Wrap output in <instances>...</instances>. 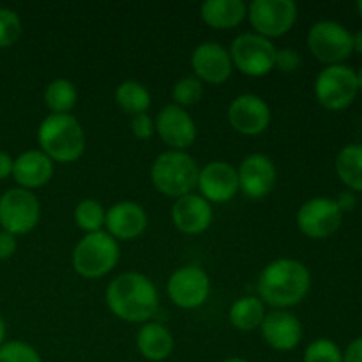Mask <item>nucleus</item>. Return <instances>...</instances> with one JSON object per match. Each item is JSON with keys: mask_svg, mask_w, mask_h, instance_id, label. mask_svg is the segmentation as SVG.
Listing matches in <instances>:
<instances>
[{"mask_svg": "<svg viewBox=\"0 0 362 362\" xmlns=\"http://www.w3.org/2000/svg\"><path fill=\"white\" fill-rule=\"evenodd\" d=\"M106 306L129 324H147L158 313L159 293L151 278L140 272H122L106 286Z\"/></svg>", "mask_w": 362, "mask_h": 362, "instance_id": "f257e3e1", "label": "nucleus"}, {"mask_svg": "<svg viewBox=\"0 0 362 362\" xmlns=\"http://www.w3.org/2000/svg\"><path fill=\"white\" fill-rule=\"evenodd\" d=\"M310 288V269L296 258L272 260L258 276V297L274 310L297 306L306 299Z\"/></svg>", "mask_w": 362, "mask_h": 362, "instance_id": "f03ea898", "label": "nucleus"}, {"mask_svg": "<svg viewBox=\"0 0 362 362\" xmlns=\"http://www.w3.org/2000/svg\"><path fill=\"white\" fill-rule=\"evenodd\" d=\"M39 151L53 163H74L85 152V131L71 113H49L37 129Z\"/></svg>", "mask_w": 362, "mask_h": 362, "instance_id": "7ed1b4c3", "label": "nucleus"}, {"mask_svg": "<svg viewBox=\"0 0 362 362\" xmlns=\"http://www.w3.org/2000/svg\"><path fill=\"white\" fill-rule=\"evenodd\" d=\"M198 172L197 161L186 151H165L152 163L151 180L159 193L177 200L193 193Z\"/></svg>", "mask_w": 362, "mask_h": 362, "instance_id": "20e7f679", "label": "nucleus"}, {"mask_svg": "<svg viewBox=\"0 0 362 362\" xmlns=\"http://www.w3.org/2000/svg\"><path fill=\"white\" fill-rule=\"evenodd\" d=\"M120 260L119 240L106 230L85 233L73 250V267L76 274L87 279H98L112 272Z\"/></svg>", "mask_w": 362, "mask_h": 362, "instance_id": "39448f33", "label": "nucleus"}, {"mask_svg": "<svg viewBox=\"0 0 362 362\" xmlns=\"http://www.w3.org/2000/svg\"><path fill=\"white\" fill-rule=\"evenodd\" d=\"M359 94L356 69L346 64L325 66L315 78V98L329 112H341Z\"/></svg>", "mask_w": 362, "mask_h": 362, "instance_id": "423d86ee", "label": "nucleus"}, {"mask_svg": "<svg viewBox=\"0 0 362 362\" xmlns=\"http://www.w3.org/2000/svg\"><path fill=\"white\" fill-rule=\"evenodd\" d=\"M308 48L325 66L345 64L354 53V34L338 21L320 20L308 32Z\"/></svg>", "mask_w": 362, "mask_h": 362, "instance_id": "0eeeda50", "label": "nucleus"}, {"mask_svg": "<svg viewBox=\"0 0 362 362\" xmlns=\"http://www.w3.org/2000/svg\"><path fill=\"white\" fill-rule=\"evenodd\" d=\"M228 52L233 67H237L246 76L260 78L274 69L278 48L271 39L264 35L244 32L233 39Z\"/></svg>", "mask_w": 362, "mask_h": 362, "instance_id": "6e6552de", "label": "nucleus"}, {"mask_svg": "<svg viewBox=\"0 0 362 362\" xmlns=\"http://www.w3.org/2000/svg\"><path fill=\"white\" fill-rule=\"evenodd\" d=\"M41 204L32 191L11 187L0 197V226L13 235H25L37 226Z\"/></svg>", "mask_w": 362, "mask_h": 362, "instance_id": "1a4fd4ad", "label": "nucleus"}, {"mask_svg": "<svg viewBox=\"0 0 362 362\" xmlns=\"http://www.w3.org/2000/svg\"><path fill=\"white\" fill-rule=\"evenodd\" d=\"M297 4L293 0H253L247 4V20L255 34L267 39L281 37L297 21Z\"/></svg>", "mask_w": 362, "mask_h": 362, "instance_id": "9d476101", "label": "nucleus"}, {"mask_svg": "<svg viewBox=\"0 0 362 362\" xmlns=\"http://www.w3.org/2000/svg\"><path fill=\"white\" fill-rule=\"evenodd\" d=\"M166 292L170 300L180 310H197L207 303L211 296V278L198 265H184L172 272Z\"/></svg>", "mask_w": 362, "mask_h": 362, "instance_id": "9b49d317", "label": "nucleus"}, {"mask_svg": "<svg viewBox=\"0 0 362 362\" xmlns=\"http://www.w3.org/2000/svg\"><path fill=\"white\" fill-rule=\"evenodd\" d=\"M296 221L304 235L320 240L338 232L343 221V212L332 198L315 197L300 205Z\"/></svg>", "mask_w": 362, "mask_h": 362, "instance_id": "f8f14e48", "label": "nucleus"}, {"mask_svg": "<svg viewBox=\"0 0 362 362\" xmlns=\"http://www.w3.org/2000/svg\"><path fill=\"white\" fill-rule=\"evenodd\" d=\"M156 133L168 145L170 151H186L197 141V122L187 110L177 105H166L158 112L154 119Z\"/></svg>", "mask_w": 362, "mask_h": 362, "instance_id": "ddd939ff", "label": "nucleus"}, {"mask_svg": "<svg viewBox=\"0 0 362 362\" xmlns=\"http://www.w3.org/2000/svg\"><path fill=\"white\" fill-rule=\"evenodd\" d=\"M237 177H239V191H243L244 197L251 200H262L274 189L278 170L269 156L253 152L240 161Z\"/></svg>", "mask_w": 362, "mask_h": 362, "instance_id": "4468645a", "label": "nucleus"}, {"mask_svg": "<svg viewBox=\"0 0 362 362\" xmlns=\"http://www.w3.org/2000/svg\"><path fill=\"white\" fill-rule=\"evenodd\" d=\"M271 108L264 98L257 94H240L230 103L228 122L237 133L246 136L262 134L271 124Z\"/></svg>", "mask_w": 362, "mask_h": 362, "instance_id": "2eb2a0df", "label": "nucleus"}, {"mask_svg": "<svg viewBox=\"0 0 362 362\" xmlns=\"http://www.w3.org/2000/svg\"><path fill=\"white\" fill-rule=\"evenodd\" d=\"M191 69L202 83L221 85L233 71L230 52L216 41H204L191 53Z\"/></svg>", "mask_w": 362, "mask_h": 362, "instance_id": "dca6fc26", "label": "nucleus"}, {"mask_svg": "<svg viewBox=\"0 0 362 362\" xmlns=\"http://www.w3.org/2000/svg\"><path fill=\"white\" fill-rule=\"evenodd\" d=\"M197 187L209 204H226L239 193L237 168L226 161H212L198 172Z\"/></svg>", "mask_w": 362, "mask_h": 362, "instance_id": "f3484780", "label": "nucleus"}, {"mask_svg": "<svg viewBox=\"0 0 362 362\" xmlns=\"http://www.w3.org/2000/svg\"><path fill=\"white\" fill-rule=\"evenodd\" d=\"M264 341L278 352H290L297 349L303 339V324L293 313L286 310H274L265 315L260 325Z\"/></svg>", "mask_w": 362, "mask_h": 362, "instance_id": "a211bd4d", "label": "nucleus"}, {"mask_svg": "<svg viewBox=\"0 0 362 362\" xmlns=\"http://www.w3.org/2000/svg\"><path fill=\"white\" fill-rule=\"evenodd\" d=\"M212 219H214L212 205L198 193H189L173 202V226L186 235H200L207 232L212 225Z\"/></svg>", "mask_w": 362, "mask_h": 362, "instance_id": "6ab92c4d", "label": "nucleus"}, {"mask_svg": "<svg viewBox=\"0 0 362 362\" xmlns=\"http://www.w3.org/2000/svg\"><path fill=\"white\" fill-rule=\"evenodd\" d=\"M147 225V212L136 202H117L106 211L105 228L115 240L138 239Z\"/></svg>", "mask_w": 362, "mask_h": 362, "instance_id": "aec40b11", "label": "nucleus"}, {"mask_svg": "<svg viewBox=\"0 0 362 362\" xmlns=\"http://www.w3.org/2000/svg\"><path fill=\"white\" fill-rule=\"evenodd\" d=\"M55 163L39 148L25 151L14 159L13 179L21 189H39L52 180Z\"/></svg>", "mask_w": 362, "mask_h": 362, "instance_id": "412c9836", "label": "nucleus"}, {"mask_svg": "<svg viewBox=\"0 0 362 362\" xmlns=\"http://www.w3.org/2000/svg\"><path fill=\"white\" fill-rule=\"evenodd\" d=\"M173 336L159 322H147L136 334V349L147 361L161 362L173 352Z\"/></svg>", "mask_w": 362, "mask_h": 362, "instance_id": "4be33fe9", "label": "nucleus"}, {"mask_svg": "<svg viewBox=\"0 0 362 362\" xmlns=\"http://www.w3.org/2000/svg\"><path fill=\"white\" fill-rule=\"evenodd\" d=\"M200 16L216 30H230L247 16V4L243 0H205Z\"/></svg>", "mask_w": 362, "mask_h": 362, "instance_id": "5701e85b", "label": "nucleus"}, {"mask_svg": "<svg viewBox=\"0 0 362 362\" xmlns=\"http://www.w3.org/2000/svg\"><path fill=\"white\" fill-rule=\"evenodd\" d=\"M265 304L260 297L244 296L237 299L228 310V320L239 331H255L260 329L265 318Z\"/></svg>", "mask_w": 362, "mask_h": 362, "instance_id": "b1692460", "label": "nucleus"}, {"mask_svg": "<svg viewBox=\"0 0 362 362\" xmlns=\"http://www.w3.org/2000/svg\"><path fill=\"white\" fill-rule=\"evenodd\" d=\"M336 173L352 193H362V145H346L336 156Z\"/></svg>", "mask_w": 362, "mask_h": 362, "instance_id": "393cba45", "label": "nucleus"}, {"mask_svg": "<svg viewBox=\"0 0 362 362\" xmlns=\"http://www.w3.org/2000/svg\"><path fill=\"white\" fill-rule=\"evenodd\" d=\"M115 103L124 113L134 117L148 112L152 105V95L140 81L126 80L115 88Z\"/></svg>", "mask_w": 362, "mask_h": 362, "instance_id": "a878e982", "label": "nucleus"}, {"mask_svg": "<svg viewBox=\"0 0 362 362\" xmlns=\"http://www.w3.org/2000/svg\"><path fill=\"white\" fill-rule=\"evenodd\" d=\"M78 103V88L67 78H57L45 88V105L52 113H71Z\"/></svg>", "mask_w": 362, "mask_h": 362, "instance_id": "bb28decb", "label": "nucleus"}, {"mask_svg": "<svg viewBox=\"0 0 362 362\" xmlns=\"http://www.w3.org/2000/svg\"><path fill=\"white\" fill-rule=\"evenodd\" d=\"M106 209L94 198H85L74 207V223L85 233L101 232L105 228Z\"/></svg>", "mask_w": 362, "mask_h": 362, "instance_id": "cd10ccee", "label": "nucleus"}, {"mask_svg": "<svg viewBox=\"0 0 362 362\" xmlns=\"http://www.w3.org/2000/svg\"><path fill=\"white\" fill-rule=\"evenodd\" d=\"M205 94L204 83L197 76H184L175 81L172 88L173 105L186 110L187 106H194L202 101Z\"/></svg>", "mask_w": 362, "mask_h": 362, "instance_id": "c85d7f7f", "label": "nucleus"}, {"mask_svg": "<svg viewBox=\"0 0 362 362\" xmlns=\"http://www.w3.org/2000/svg\"><path fill=\"white\" fill-rule=\"evenodd\" d=\"M304 362H343V352L332 339L318 338L304 350Z\"/></svg>", "mask_w": 362, "mask_h": 362, "instance_id": "c756f323", "label": "nucleus"}, {"mask_svg": "<svg viewBox=\"0 0 362 362\" xmlns=\"http://www.w3.org/2000/svg\"><path fill=\"white\" fill-rule=\"evenodd\" d=\"M23 25L20 14L9 7H0V48H9L16 45L21 37Z\"/></svg>", "mask_w": 362, "mask_h": 362, "instance_id": "7c9ffc66", "label": "nucleus"}, {"mask_svg": "<svg viewBox=\"0 0 362 362\" xmlns=\"http://www.w3.org/2000/svg\"><path fill=\"white\" fill-rule=\"evenodd\" d=\"M0 362H42L37 350L28 343L13 339L0 346Z\"/></svg>", "mask_w": 362, "mask_h": 362, "instance_id": "2f4dec72", "label": "nucleus"}, {"mask_svg": "<svg viewBox=\"0 0 362 362\" xmlns=\"http://www.w3.org/2000/svg\"><path fill=\"white\" fill-rule=\"evenodd\" d=\"M303 67V57L297 49L293 48H281L276 52V64L274 69H279L281 73H297Z\"/></svg>", "mask_w": 362, "mask_h": 362, "instance_id": "473e14b6", "label": "nucleus"}, {"mask_svg": "<svg viewBox=\"0 0 362 362\" xmlns=\"http://www.w3.org/2000/svg\"><path fill=\"white\" fill-rule=\"evenodd\" d=\"M131 133L138 140H151L156 134L154 119L148 113H140V115L131 117Z\"/></svg>", "mask_w": 362, "mask_h": 362, "instance_id": "72a5a7b5", "label": "nucleus"}, {"mask_svg": "<svg viewBox=\"0 0 362 362\" xmlns=\"http://www.w3.org/2000/svg\"><path fill=\"white\" fill-rule=\"evenodd\" d=\"M18 250L16 235L6 232V230H0V260H9Z\"/></svg>", "mask_w": 362, "mask_h": 362, "instance_id": "f704fd0d", "label": "nucleus"}, {"mask_svg": "<svg viewBox=\"0 0 362 362\" xmlns=\"http://www.w3.org/2000/svg\"><path fill=\"white\" fill-rule=\"evenodd\" d=\"M343 362H362V336L350 341L343 352Z\"/></svg>", "mask_w": 362, "mask_h": 362, "instance_id": "c9c22d12", "label": "nucleus"}, {"mask_svg": "<svg viewBox=\"0 0 362 362\" xmlns=\"http://www.w3.org/2000/svg\"><path fill=\"white\" fill-rule=\"evenodd\" d=\"M334 202L338 204L339 211L345 214V212H350L356 209L357 197H356V193H352V191H343V193L338 194V198H336Z\"/></svg>", "mask_w": 362, "mask_h": 362, "instance_id": "e433bc0d", "label": "nucleus"}, {"mask_svg": "<svg viewBox=\"0 0 362 362\" xmlns=\"http://www.w3.org/2000/svg\"><path fill=\"white\" fill-rule=\"evenodd\" d=\"M13 165H14V159L11 158L9 152L0 151V180L13 175Z\"/></svg>", "mask_w": 362, "mask_h": 362, "instance_id": "4c0bfd02", "label": "nucleus"}, {"mask_svg": "<svg viewBox=\"0 0 362 362\" xmlns=\"http://www.w3.org/2000/svg\"><path fill=\"white\" fill-rule=\"evenodd\" d=\"M354 52L362 55V28L354 34Z\"/></svg>", "mask_w": 362, "mask_h": 362, "instance_id": "58836bf2", "label": "nucleus"}, {"mask_svg": "<svg viewBox=\"0 0 362 362\" xmlns=\"http://www.w3.org/2000/svg\"><path fill=\"white\" fill-rule=\"evenodd\" d=\"M6 322H4L2 315H0V346L4 345V339H6Z\"/></svg>", "mask_w": 362, "mask_h": 362, "instance_id": "ea45409f", "label": "nucleus"}, {"mask_svg": "<svg viewBox=\"0 0 362 362\" xmlns=\"http://www.w3.org/2000/svg\"><path fill=\"white\" fill-rule=\"evenodd\" d=\"M356 76H357V87H359V92H362V67L359 71H356Z\"/></svg>", "mask_w": 362, "mask_h": 362, "instance_id": "a19ab883", "label": "nucleus"}, {"mask_svg": "<svg viewBox=\"0 0 362 362\" xmlns=\"http://www.w3.org/2000/svg\"><path fill=\"white\" fill-rule=\"evenodd\" d=\"M223 362H250V361L243 359V357H230V359H226V361H223Z\"/></svg>", "mask_w": 362, "mask_h": 362, "instance_id": "79ce46f5", "label": "nucleus"}, {"mask_svg": "<svg viewBox=\"0 0 362 362\" xmlns=\"http://www.w3.org/2000/svg\"><path fill=\"white\" fill-rule=\"evenodd\" d=\"M357 11H359V16L362 18V0L361 2H357Z\"/></svg>", "mask_w": 362, "mask_h": 362, "instance_id": "37998d69", "label": "nucleus"}]
</instances>
